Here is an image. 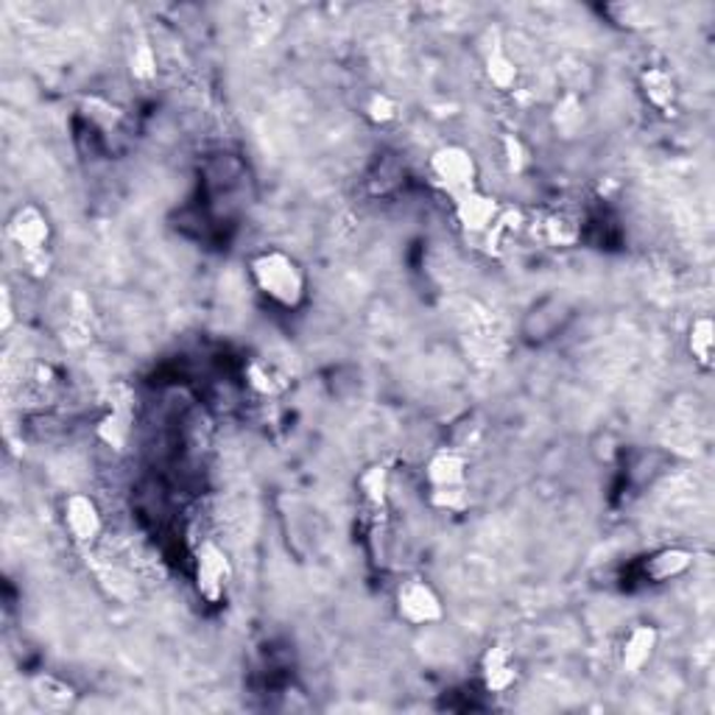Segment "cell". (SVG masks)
Here are the masks:
<instances>
[{"label": "cell", "mask_w": 715, "mask_h": 715, "mask_svg": "<svg viewBox=\"0 0 715 715\" xmlns=\"http://www.w3.org/2000/svg\"><path fill=\"white\" fill-rule=\"evenodd\" d=\"M249 277L266 302L279 310H299L308 302V274L283 249H261L249 257Z\"/></svg>", "instance_id": "obj_1"}, {"label": "cell", "mask_w": 715, "mask_h": 715, "mask_svg": "<svg viewBox=\"0 0 715 715\" xmlns=\"http://www.w3.org/2000/svg\"><path fill=\"white\" fill-rule=\"evenodd\" d=\"M9 241L20 252L25 263V272L34 279L48 277L51 272V241H54V227H51L48 212L34 201L14 207L7 224Z\"/></svg>", "instance_id": "obj_2"}, {"label": "cell", "mask_w": 715, "mask_h": 715, "mask_svg": "<svg viewBox=\"0 0 715 715\" xmlns=\"http://www.w3.org/2000/svg\"><path fill=\"white\" fill-rule=\"evenodd\" d=\"M573 319H576V305L564 294H546V297L534 299L522 314L520 336L526 344L542 346L559 339L573 324Z\"/></svg>", "instance_id": "obj_3"}, {"label": "cell", "mask_w": 715, "mask_h": 715, "mask_svg": "<svg viewBox=\"0 0 715 715\" xmlns=\"http://www.w3.org/2000/svg\"><path fill=\"white\" fill-rule=\"evenodd\" d=\"M395 613L403 624L422 629V626L442 624L444 601L439 590L425 576H408L395 590Z\"/></svg>", "instance_id": "obj_4"}, {"label": "cell", "mask_w": 715, "mask_h": 715, "mask_svg": "<svg viewBox=\"0 0 715 715\" xmlns=\"http://www.w3.org/2000/svg\"><path fill=\"white\" fill-rule=\"evenodd\" d=\"M428 168H431L433 183H437L450 199L479 188V185H475V179H479V163H475L473 152L459 146V143L439 146L437 152L431 154V160H428Z\"/></svg>", "instance_id": "obj_5"}, {"label": "cell", "mask_w": 715, "mask_h": 715, "mask_svg": "<svg viewBox=\"0 0 715 715\" xmlns=\"http://www.w3.org/2000/svg\"><path fill=\"white\" fill-rule=\"evenodd\" d=\"M232 576H235V570H232L230 553H227L219 542L207 540L196 548L194 579L196 590H199V595L207 604H221V601L227 598Z\"/></svg>", "instance_id": "obj_6"}, {"label": "cell", "mask_w": 715, "mask_h": 715, "mask_svg": "<svg viewBox=\"0 0 715 715\" xmlns=\"http://www.w3.org/2000/svg\"><path fill=\"white\" fill-rule=\"evenodd\" d=\"M62 526L76 546L92 548L103 531L101 509L85 492H70L62 501Z\"/></svg>", "instance_id": "obj_7"}, {"label": "cell", "mask_w": 715, "mask_h": 715, "mask_svg": "<svg viewBox=\"0 0 715 715\" xmlns=\"http://www.w3.org/2000/svg\"><path fill=\"white\" fill-rule=\"evenodd\" d=\"M501 201L495 196L484 194L481 188L468 190L453 199V216L459 227L470 235H486L501 219Z\"/></svg>", "instance_id": "obj_8"}, {"label": "cell", "mask_w": 715, "mask_h": 715, "mask_svg": "<svg viewBox=\"0 0 715 715\" xmlns=\"http://www.w3.org/2000/svg\"><path fill=\"white\" fill-rule=\"evenodd\" d=\"M637 87H640V96L646 98L651 110L660 112V116L671 118L676 116L679 107V85L676 76L662 65H649L642 67L640 76H637Z\"/></svg>", "instance_id": "obj_9"}, {"label": "cell", "mask_w": 715, "mask_h": 715, "mask_svg": "<svg viewBox=\"0 0 715 715\" xmlns=\"http://www.w3.org/2000/svg\"><path fill=\"white\" fill-rule=\"evenodd\" d=\"M696 564V553L691 548L682 546H666L651 551L649 557L642 559V579L651 584H668L676 579L688 576Z\"/></svg>", "instance_id": "obj_10"}, {"label": "cell", "mask_w": 715, "mask_h": 715, "mask_svg": "<svg viewBox=\"0 0 715 715\" xmlns=\"http://www.w3.org/2000/svg\"><path fill=\"white\" fill-rule=\"evenodd\" d=\"M479 673H481V685H484L486 693L512 691L517 676H520L515 651H512L509 646H504V642H492V646H486L479 662Z\"/></svg>", "instance_id": "obj_11"}, {"label": "cell", "mask_w": 715, "mask_h": 715, "mask_svg": "<svg viewBox=\"0 0 715 715\" xmlns=\"http://www.w3.org/2000/svg\"><path fill=\"white\" fill-rule=\"evenodd\" d=\"M657 646H660V631L651 624H635L620 640V671L626 676H637V673L646 671L651 660L657 654Z\"/></svg>", "instance_id": "obj_12"}, {"label": "cell", "mask_w": 715, "mask_h": 715, "mask_svg": "<svg viewBox=\"0 0 715 715\" xmlns=\"http://www.w3.org/2000/svg\"><path fill=\"white\" fill-rule=\"evenodd\" d=\"M470 461L461 448H439L431 459L425 461V481L431 490H450V486H468Z\"/></svg>", "instance_id": "obj_13"}, {"label": "cell", "mask_w": 715, "mask_h": 715, "mask_svg": "<svg viewBox=\"0 0 715 715\" xmlns=\"http://www.w3.org/2000/svg\"><path fill=\"white\" fill-rule=\"evenodd\" d=\"M29 691L31 698H34L37 707H43L45 713H67V710H74L76 702H79V691H76L67 679L48 671L31 676Z\"/></svg>", "instance_id": "obj_14"}, {"label": "cell", "mask_w": 715, "mask_h": 715, "mask_svg": "<svg viewBox=\"0 0 715 715\" xmlns=\"http://www.w3.org/2000/svg\"><path fill=\"white\" fill-rule=\"evenodd\" d=\"M96 437L116 453H121L132 437V406L129 400L112 403L110 411L103 414L96 425Z\"/></svg>", "instance_id": "obj_15"}, {"label": "cell", "mask_w": 715, "mask_h": 715, "mask_svg": "<svg viewBox=\"0 0 715 715\" xmlns=\"http://www.w3.org/2000/svg\"><path fill=\"white\" fill-rule=\"evenodd\" d=\"M685 346H688V355H691V361L698 366V370H704V372L713 370V355H715L713 316L702 314V316H696L691 324H688Z\"/></svg>", "instance_id": "obj_16"}, {"label": "cell", "mask_w": 715, "mask_h": 715, "mask_svg": "<svg viewBox=\"0 0 715 715\" xmlns=\"http://www.w3.org/2000/svg\"><path fill=\"white\" fill-rule=\"evenodd\" d=\"M584 123H587V110H584V101L573 90L564 92L551 112L553 132L564 140L579 138V134L584 132Z\"/></svg>", "instance_id": "obj_17"}, {"label": "cell", "mask_w": 715, "mask_h": 715, "mask_svg": "<svg viewBox=\"0 0 715 715\" xmlns=\"http://www.w3.org/2000/svg\"><path fill=\"white\" fill-rule=\"evenodd\" d=\"M484 76L497 92H512L520 81V67L512 59L509 51L497 45L484 56Z\"/></svg>", "instance_id": "obj_18"}, {"label": "cell", "mask_w": 715, "mask_h": 715, "mask_svg": "<svg viewBox=\"0 0 715 715\" xmlns=\"http://www.w3.org/2000/svg\"><path fill=\"white\" fill-rule=\"evenodd\" d=\"M358 492H361V501L370 512L375 515H383L386 512V501H388V470L383 464H372L361 473L358 479Z\"/></svg>", "instance_id": "obj_19"}, {"label": "cell", "mask_w": 715, "mask_h": 715, "mask_svg": "<svg viewBox=\"0 0 715 715\" xmlns=\"http://www.w3.org/2000/svg\"><path fill=\"white\" fill-rule=\"evenodd\" d=\"M246 383L261 397H279L288 388V377L274 364H266V361H252L246 366Z\"/></svg>", "instance_id": "obj_20"}, {"label": "cell", "mask_w": 715, "mask_h": 715, "mask_svg": "<svg viewBox=\"0 0 715 715\" xmlns=\"http://www.w3.org/2000/svg\"><path fill=\"white\" fill-rule=\"evenodd\" d=\"M601 12L613 20V25L626 31H646L654 25V14H651V9L646 3H629L626 0V3H609Z\"/></svg>", "instance_id": "obj_21"}, {"label": "cell", "mask_w": 715, "mask_h": 715, "mask_svg": "<svg viewBox=\"0 0 715 715\" xmlns=\"http://www.w3.org/2000/svg\"><path fill=\"white\" fill-rule=\"evenodd\" d=\"M361 112H364V118L372 127H388V123H395L397 118H400L403 107L392 92L372 90L366 92L364 103H361Z\"/></svg>", "instance_id": "obj_22"}, {"label": "cell", "mask_w": 715, "mask_h": 715, "mask_svg": "<svg viewBox=\"0 0 715 715\" xmlns=\"http://www.w3.org/2000/svg\"><path fill=\"white\" fill-rule=\"evenodd\" d=\"M501 157H504V168L509 176L526 174L528 165H531V152H528V143L520 134L509 132L501 138Z\"/></svg>", "instance_id": "obj_23"}, {"label": "cell", "mask_w": 715, "mask_h": 715, "mask_svg": "<svg viewBox=\"0 0 715 715\" xmlns=\"http://www.w3.org/2000/svg\"><path fill=\"white\" fill-rule=\"evenodd\" d=\"M542 241L551 246H573L579 241V224L562 212L542 219Z\"/></svg>", "instance_id": "obj_24"}, {"label": "cell", "mask_w": 715, "mask_h": 715, "mask_svg": "<svg viewBox=\"0 0 715 715\" xmlns=\"http://www.w3.org/2000/svg\"><path fill=\"white\" fill-rule=\"evenodd\" d=\"M129 70L138 81H152L157 76V54L146 40H138L129 48Z\"/></svg>", "instance_id": "obj_25"}, {"label": "cell", "mask_w": 715, "mask_h": 715, "mask_svg": "<svg viewBox=\"0 0 715 715\" xmlns=\"http://www.w3.org/2000/svg\"><path fill=\"white\" fill-rule=\"evenodd\" d=\"M431 506L450 515H461L470 509V490L468 486H450V490H431Z\"/></svg>", "instance_id": "obj_26"}, {"label": "cell", "mask_w": 715, "mask_h": 715, "mask_svg": "<svg viewBox=\"0 0 715 715\" xmlns=\"http://www.w3.org/2000/svg\"><path fill=\"white\" fill-rule=\"evenodd\" d=\"M12 324H14L12 288H9V285H3V288H0V330L7 333V330H12Z\"/></svg>", "instance_id": "obj_27"}]
</instances>
